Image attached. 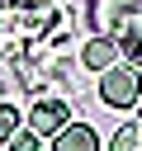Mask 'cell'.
Wrapping results in <instances>:
<instances>
[{"instance_id": "7a4b0ae2", "label": "cell", "mask_w": 142, "mask_h": 151, "mask_svg": "<svg viewBox=\"0 0 142 151\" xmlns=\"http://www.w3.org/2000/svg\"><path fill=\"white\" fill-rule=\"evenodd\" d=\"M137 5H142V0H90V24H95V33H99V38H114V33L133 19Z\"/></svg>"}, {"instance_id": "5b68a950", "label": "cell", "mask_w": 142, "mask_h": 151, "mask_svg": "<svg viewBox=\"0 0 142 151\" xmlns=\"http://www.w3.org/2000/svg\"><path fill=\"white\" fill-rule=\"evenodd\" d=\"M114 57H118V42H114V38H90L85 52H80V61H85L90 71H109Z\"/></svg>"}, {"instance_id": "277c9868", "label": "cell", "mask_w": 142, "mask_h": 151, "mask_svg": "<svg viewBox=\"0 0 142 151\" xmlns=\"http://www.w3.org/2000/svg\"><path fill=\"white\" fill-rule=\"evenodd\" d=\"M52 151H99V137H95V127H85V123H66V127L57 132Z\"/></svg>"}, {"instance_id": "6da1fadb", "label": "cell", "mask_w": 142, "mask_h": 151, "mask_svg": "<svg viewBox=\"0 0 142 151\" xmlns=\"http://www.w3.org/2000/svg\"><path fill=\"white\" fill-rule=\"evenodd\" d=\"M99 99H104L109 109H133V104L142 99V76H137V66H109V71H99Z\"/></svg>"}, {"instance_id": "52a82bcc", "label": "cell", "mask_w": 142, "mask_h": 151, "mask_svg": "<svg viewBox=\"0 0 142 151\" xmlns=\"http://www.w3.org/2000/svg\"><path fill=\"white\" fill-rule=\"evenodd\" d=\"M19 132V109H9V104H0V142H9Z\"/></svg>"}, {"instance_id": "9c48e42d", "label": "cell", "mask_w": 142, "mask_h": 151, "mask_svg": "<svg viewBox=\"0 0 142 151\" xmlns=\"http://www.w3.org/2000/svg\"><path fill=\"white\" fill-rule=\"evenodd\" d=\"M137 104H142V99H137Z\"/></svg>"}, {"instance_id": "ba28073f", "label": "cell", "mask_w": 142, "mask_h": 151, "mask_svg": "<svg viewBox=\"0 0 142 151\" xmlns=\"http://www.w3.org/2000/svg\"><path fill=\"white\" fill-rule=\"evenodd\" d=\"M9 151H38V132L28 127V132H14L9 137Z\"/></svg>"}, {"instance_id": "8992f818", "label": "cell", "mask_w": 142, "mask_h": 151, "mask_svg": "<svg viewBox=\"0 0 142 151\" xmlns=\"http://www.w3.org/2000/svg\"><path fill=\"white\" fill-rule=\"evenodd\" d=\"M109 151H142V118H137V123H123V127L114 132Z\"/></svg>"}, {"instance_id": "3957f363", "label": "cell", "mask_w": 142, "mask_h": 151, "mask_svg": "<svg viewBox=\"0 0 142 151\" xmlns=\"http://www.w3.org/2000/svg\"><path fill=\"white\" fill-rule=\"evenodd\" d=\"M66 123H71V109H66L62 99H38V104H33V113H28V127H33L38 137H47V132L57 137Z\"/></svg>"}]
</instances>
